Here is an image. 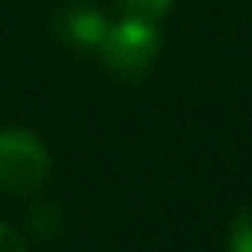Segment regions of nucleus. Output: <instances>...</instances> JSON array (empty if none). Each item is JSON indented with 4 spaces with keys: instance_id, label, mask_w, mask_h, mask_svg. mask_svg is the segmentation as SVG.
I'll use <instances>...</instances> for the list:
<instances>
[{
    "instance_id": "3",
    "label": "nucleus",
    "mask_w": 252,
    "mask_h": 252,
    "mask_svg": "<svg viewBox=\"0 0 252 252\" xmlns=\"http://www.w3.org/2000/svg\"><path fill=\"white\" fill-rule=\"evenodd\" d=\"M55 32L67 48L99 51L105 32H109V19H105V13L99 6L86 3V0H70L55 16Z\"/></svg>"
},
{
    "instance_id": "1",
    "label": "nucleus",
    "mask_w": 252,
    "mask_h": 252,
    "mask_svg": "<svg viewBox=\"0 0 252 252\" xmlns=\"http://www.w3.org/2000/svg\"><path fill=\"white\" fill-rule=\"evenodd\" d=\"M157 51H160V32H157L154 19L128 16V13L115 26H109L99 45L105 67L118 77H141L154 64Z\"/></svg>"
},
{
    "instance_id": "4",
    "label": "nucleus",
    "mask_w": 252,
    "mask_h": 252,
    "mask_svg": "<svg viewBox=\"0 0 252 252\" xmlns=\"http://www.w3.org/2000/svg\"><path fill=\"white\" fill-rule=\"evenodd\" d=\"M227 249L230 252H252V204L233 217L230 236H227Z\"/></svg>"
},
{
    "instance_id": "5",
    "label": "nucleus",
    "mask_w": 252,
    "mask_h": 252,
    "mask_svg": "<svg viewBox=\"0 0 252 252\" xmlns=\"http://www.w3.org/2000/svg\"><path fill=\"white\" fill-rule=\"evenodd\" d=\"M122 10L128 16H144V19H157L172 6V0H118Z\"/></svg>"
},
{
    "instance_id": "6",
    "label": "nucleus",
    "mask_w": 252,
    "mask_h": 252,
    "mask_svg": "<svg viewBox=\"0 0 252 252\" xmlns=\"http://www.w3.org/2000/svg\"><path fill=\"white\" fill-rule=\"evenodd\" d=\"M0 252H29L26 243H23V236L3 220H0Z\"/></svg>"
},
{
    "instance_id": "2",
    "label": "nucleus",
    "mask_w": 252,
    "mask_h": 252,
    "mask_svg": "<svg viewBox=\"0 0 252 252\" xmlns=\"http://www.w3.org/2000/svg\"><path fill=\"white\" fill-rule=\"evenodd\" d=\"M51 157L42 137L23 128L0 131V189L10 195H29L48 179Z\"/></svg>"
}]
</instances>
